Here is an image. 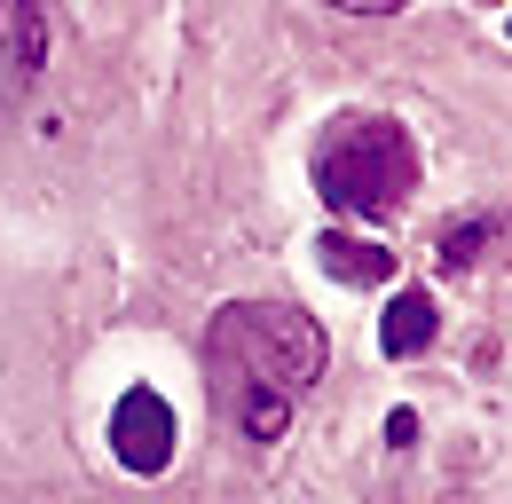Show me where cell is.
<instances>
[{"instance_id": "obj_5", "label": "cell", "mask_w": 512, "mask_h": 504, "mask_svg": "<svg viewBox=\"0 0 512 504\" xmlns=\"http://www.w3.org/2000/svg\"><path fill=\"white\" fill-rule=\"evenodd\" d=\"M434 331H442L434 292H394L386 315H379V355H386V363H418V355L434 347Z\"/></svg>"}, {"instance_id": "obj_3", "label": "cell", "mask_w": 512, "mask_h": 504, "mask_svg": "<svg viewBox=\"0 0 512 504\" xmlns=\"http://www.w3.org/2000/svg\"><path fill=\"white\" fill-rule=\"evenodd\" d=\"M174 441H182L174 402H166L158 386H127L119 410H111V457H119L127 473H142V481H158V473L174 465Z\"/></svg>"}, {"instance_id": "obj_7", "label": "cell", "mask_w": 512, "mask_h": 504, "mask_svg": "<svg viewBox=\"0 0 512 504\" xmlns=\"http://www.w3.org/2000/svg\"><path fill=\"white\" fill-rule=\"evenodd\" d=\"M229 410H237L245 441H284V426H292V410H300V402H284V394H237Z\"/></svg>"}, {"instance_id": "obj_8", "label": "cell", "mask_w": 512, "mask_h": 504, "mask_svg": "<svg viewBox=\"0 0 512 504\" xmlns=\"http://www.w3.org/2000/svg\"><path fill=\"white\" fill-rule=\"evenodd\" d=\"M489 237H497L489 221H457V229H449V237H442V252H434V260H442L449 276H465V268H473V260L489 252Z\"/></svg>"}, {"instance_id": "obj_2", "label": "cell", "mask_w": 512, "mask_h": 504, "mask_svg": "<svg viewBox=\"0 0 512 504\" xmlns=\"http://www.w3.org/2000/svg\"><path fill=\"white\" fill-rule=\"evenodd\" d=\"M418 189V142L386 111H339L316 142V197L339 221H394Z\"/></svg>"}, {"instance_id": "obj_9", "label": "cell", "mask_w": 512, "mask_h": 504, "mask_svg": "<svg viewBox=\"0 0 512 504\" xmlns=\"http://www.w3.org/2000/svg\"><path fill=\"white\" fill-rule=\"evenodd\" d=\"M386 441L410 449V441H418V410H386Z\"/></svg>"}, {"instance_id": "obj_4", "label": "cell", "mask_w": 512, "mask_h": 504, "mask_svg": "<svg viewBox=\"0 0 512 504\" xmlns=\"http://www.w3.org/2000/svg\"><path fill=\"white\" fill-rule=\"evenodd\" d=\"M48 71V0H0V103Z\"/></svg>"}, {"instance_id": "obj_11", "label": "cell", "mask_w": 512, "mask_h": 504, "mask_svg": "<svg viewBox=\"0 0 512 504\" xmlns=\"http://www.w3.org/2000/svg\"><path fill=\"white\" fill-rule=\"evenodd\" d=\"M505 32H512V16H505Z\"/></svg>"}, {"instance_id": "obj_6", "label": "cell", "mask_w": 512, "mask_h": 504, "mask_svg": "<svg viewBox=\"0 0 512 504\" xmlns=\"http://www.w3.org/2000/svg\"><path fill=\"white\" fill-rule=\"evenodd\" d=\"M316 268L323 276H339V284H355V292H371L394 276V252L379 237H347V229H323L316 237Z\"/></svg>"}, {"instance_id": "obj_1", "label": "cell", "mask_w": 512, "mask_h": 504, "mask_svg": "<svg viewBox=\"0 0 512 504\" xmlns=\"http://www.w3.org/2000/svg\"><path fill=\"white\" fill-rule=\"evenodd\" d=\"M323 363H331V339L292 300H229L205 331V371L221 386V402H237V394L300 402V394L323 386Z\"/></svg>"}, {"instance_id": "obj_10", "label": "cell", "mask_w": 512, "mask_h": 504, "mask_svg": "<svg viewBox=\"0 0 512 504\" xmlns=\"http://www.w3.org/2000/svg\"><path fill=\"white\" fill-rule=\"evenodd\" d=\"M339 16H394V8H410V0H331Z\"/></svg>"}]
</instances>
